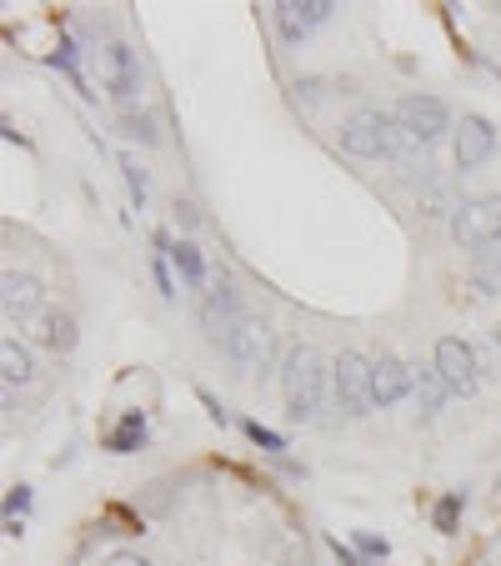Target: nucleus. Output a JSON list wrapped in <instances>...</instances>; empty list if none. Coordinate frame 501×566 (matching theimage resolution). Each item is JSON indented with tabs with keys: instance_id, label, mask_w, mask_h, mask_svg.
I'll list each match as a JSON object with an SVG mask.
<instances>
[{
	"instance_id": "1",
	"label": "nucleus",
	"mask_w": 501,
	"mask_h": 566,
	"mask_svg": "<svg viewBox=\"0 0 501 566\" xmlns=\"http://www.w3.org/2000/svg\"><path fill=\"white\" fill-rule=\"evenodd\" d=\"M201 326L211 346L236 366L241 377H261L271 366V336H266L261 316L246 307V296L231 281H211L201 291Z\"/></svg>"
},
{
	"instance_id": "2",
	"label": "nucleus",
	"mask_w": 501,
	"mask_h": 566,
	"mask_svg": "<svg viewBox=\"0 0 501 566\" xmlns=\"http://www.w3.org/2000/svg\"><path fill=\"white\" fill-rule=\"evenodd\" d=\"M336 141H341V151L347 155H357V161L417 165V146H411V136H406V130L396 126L392 111H382V106L351 111V116L341 120V130H336Z\"/></svg>"
},
{
	"instance_id": "3",
	"label": "nucleus",
	"mask_w": 501,
	"mask_h": 566,
	"mask_svg": "<svg viewBox=\"0 0 501 566\" xmlns=\"http://www.w3.org/2000/svg\"><path fill=\"white\" fill-rule=\"evenodd\" d=\"M281 402H287L291 421H322V412L336 402L331 361H322L311 346H291L281 361Z\"/></svg>"
},
{
	"instance_id": "4",
	"label": "nucleus",
	"mask_w": 501,
	"mask_h": 566,
	"mask_svg": "<svg viewBox=\"0 0 501 566\" xmlns=\"http://www.w3.org/2000/svg\"><path fill=\"white\" fill-rule=\"evenodd\" d=\"M452 241L462 251H501V196H477V201H456L452 221H446Z\"/></svg>"
},
{
	"instance_id": "5",
	"label": "nucleus",
	"mask_w": 501,
	"mask_h": 566,
	"mask_svg": "<svg viewBox=\"0 0 501 566\" xmlns=\"http://www.w3.org/2000/svg\"><path fill=\"white\" fill-rule=\"evenodd\" d=\"M396 126L411 136V146L417 151H431V146H442L446 141V130H452V111L436 101V95H401L392 106Z\"/></svg>"
},
{
	"instance_id": "6",
	"label": "nucleus",
	"mask_w": 501,
	"mask_h": 566,
	"mask_svg": "<svg viewBox=\"0 0 501 566\" xmlns=\"http://www.w3.org/2000/svg\"><path fill=\"white\" fill-rule=\"evenodd\" d=\"M431 366H436V377H442L446 396H471V391L481 386V377H487V361H481L477 346L462 342V336H442V342H436V356H431Z\"/></svg>"
},
{
	"instance_id": "7",
	"label": "nucleus",
	"mask_w": 501,
	"mask_h": 566,
	"mask_svg": "<svg viewBox=\"0 0 501 566\" xmlns=\"http://www.w3.org/2000/svg\"><path fill=\"white\" fill-rule=\"evenodd\" d=\"M331 396L341 406V416L361 421L371 406V361L361 351H341L331 361Z\"/></svg>"
},
{
	"instance_id": "8",
	"label": "nucleus",
	"mask_w": 501,
	"mask_h": 566,
	"mask_svg": "<svg viewBox=\"0 0 501 566\" xmlns=\"http://www.w3.org/2000/svg\"><path fill=\"white\" fill-rule=\"evenodd\" d=\"M91 56H96V66H101V85H106L110 101H116L120 111L136 106V95H141V60L120 46V41H106V46L91 50Z\"/></svg>"
},
{
	"instance_id": "9",
	"label": "nucleus",
	"mask_w": 501,
	"mask_h": 566,
	"mask_svg": "<svg viewBox=\"0 0 501 566\" xmlns=\"http://www.w3.org/2000/svg\"><path fill=\"white\" fill-rule=\"evenodd\" d=\"M497 151V130H491L487 116H462V130H456V165L462 171H477L481 161H491Z\"/></svg>"
},
{
	"instance_id": "10",
	"label": "nucleus",
	"mask_w": 501,
	"mask_h": 566,
	"mask_svg": "<svg viewBox=\"0 0 501 566\" xmlns=\"http://www.w3.org/2000/svg\"><path fill=\"white\" fill-rule=\"evenodd\" d=\"M411 391V366L401 356H382V361H371V406H396Z\"/></svg>"
},
{
	"instance_id": "11",
	"label": "nucleus",
	"mask_w": 501,
	"mask_h": 566,
	"mask_svg": "<svg viewBox=\"0 0 501 566\" xmlns=\"http://www.w3.org/2000/svg\"><path fill=\"white\" fill-rule=\"evenodd\" d=\"M40 311H46V296H40V286L31 281V276L5 272V316L21 321V326H36Z\"/></svg>"
},
{
	"instance_id": "12",
	"label": "nucleus",
	"mask_w": 501,
	"mask_h": 566,
	"mask_svg": "<svg viewBox=\"0 0 501 566\" xmlns=\"http://www.w3.org/2000/svg\"><path fill=\"white\" fill-rule=\"evenodd\" d=\"M155 246H161L171 261H176L180 281L191 286V291H206V286H211V281H206V261H201V251H196L191 241H171L166 231H161V236H155Z\"/></svg>"
},
{
	"instance_id": "13",
	"label": "nucleus",
	"mask_w": 501,
	"mask_h": 566,
	"mask_svg": "<svg viewBox=\"0 0 501 566\" xmlns=\"http://www.w3.org/2000/svg\"><path fill=\"white\" fill-rule=\"evenodd\" d=\"M31 331H36V342L40 346H46V351H71V346H75V321H71V311H56V307H46V311H40V316H36V326H31Z\"/></svg>"
},
{
	"instance_id": "14",
	"label": "nucleus",
	"mask_w": 501,
	"mask_h": 566,
	"mask_svg": "<svg viewBox=\"0 0 501 566\" xmlns=\"http://www.w3.org/2000/svg\"><path fill=\"white\" fill-rule=\"evenodd\" d=\"M331 11L336 5H276V31L287 41H296V36H306V31H316L322 21H331Z\"/></svg>"
},
{
	"instance_id": "15",
	"label": "nucleus",
	"mask_w": 501,
	"mask_h": 566,
	"mask_svg": "<svg viewBox=\"0 0 501 566\" xmlns=\"http://www.w3.org/2000/svg\"><path fill=\"white\" fill-rule=\"evenodd\" d=\"M411 396H417V412L427 416V421L442 412L446 386H442V377H436V366H411Z\"/></svg>"
},
{
	"instance_id": "16",
	"label": "nucleus",
	"mask_w": 501,
	"mask_h": 566,
	"mask_svg": "<svg viewBox=\"0 0 501 566\" xmlns=\"http://www.w3.org/2000/svg\"><path fill=\"white\" fill-rule=\"evenodd\" d=\"M0 361H5V402L15 406V386H25V381H31V356L21 351V342H15V336H5V342H0Z\"/></svg>"
},
{
	"instance_id": "17",
	"label": "nucleus",
	"mask_w": 501,
	"mask_h": 566,
	"mask_svg": "<svg viewBox=\"0 0 501 566\" xmlns=\"http://www.w3.org/2000/svg\"><path fill=\"white\" fill-rule=\"evenodd\" d=\"M471 291L477 296H501V251H487L471 266Z\"/></svg>"
},
{
	"instance_id": "18",
	"label": "nucleus",
	"mask_w": 501,
	"mask_h": 566,
	"mask_svg": "<svg viewBox=\"0 0 501 566\" xmlns=\"http://www.w3.org/2000/svg\"><path fill=\"white\" fill-rule=\"evenodd\" d=\"M106 441H110V451H131L136 441H145V416H141V412H131L126 421L116 426V431H110Z\"/></svg>"
},
{
	"instance_id": "19",
	"label": "nucleus",
	"mask_w": 501,
	"mask_h": 566,
	"mask_svg": "<svg viewBox=\"0 0 501 566\" xmlns=\"http://www.w3.org/2000/svg\"><path fill=\"white\" fill-rule=\"evenodd\" d=\"M56 66H60V71H66V76H71V81L85 91V76H81V66H75V50H71V46H60V50H56ZM85 95H91V91H85Z\"/></svg>"
},
{
	"instance_id": "20",
	"label": "nucleus",
	"mask_w": 501,
	"mask_h": 566,
	"mask_svg": "<svg viewBox=\"0 0 501 566\" xmlns=\"http://www.w3.org/2000/svg\"><path fill=\"white\" fill-rule=\"evenodd\" d=\"M120 171H126V181H131V196H136V201H145V176L136 171V161H120Z\"/></svg>"
},
{
	"instance_id": "21",
	"label": "nucleus",
	"mask_w": 501,
	"mask_h": 566,
	"mask_svg": "<svg viewBox=\"0 0 501 566\" xmlns=\"http://www.w3.org/2000/svg\"><path fill=\"white\" fill-rule=\"evenodd\" d=\"M246 431H250V437H256V441H261V447L281 451V437H276V431H266V426H256V421H250V426H246Z\"/></svg>"
},
{
	"instance_id": "22",
	"label": "nucleus",
	"mask_w": 501,
	"mask_h": 566,
	"mask_svg": "<svg viewBox=\"0 0 501 566\" xmlns=\"http://www.w3.org/2000/svg\"><path fill=\"white\" fill-rule=\"evenodd\" d=\"M491 342H497V351H501V326H497V336H491Z\"/></svg>"
}]
</instances>
